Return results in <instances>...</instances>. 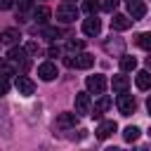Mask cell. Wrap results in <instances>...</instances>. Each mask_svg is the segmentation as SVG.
I'll return each instance as SVG.
<instances>
[{
	"instance_id": "cell-5",
	"label": "cell",
	"mask_w": 151,
	"mask_h": 151,
	"mask_svg": "<svg viewBox=\"0 0 151 151\" xmlns=\"http://www.w3.org/2000/svg\"><path fill=\"white\" fill-rule=\"evenodd\" d=\"M38 76H40V80H45V83L54 80V78L59 76V71H57V64H54V61H42V64L38 66Z\"/></svg>"
},
{
	"instance_id": "cell-34",
	"label": "cell",
	"mask_w": 151,
	"mask_h": 151,
	"mask_svg": "<svg viewBox=\"0 0 151 151\" xmlns=\"http://www.w3.org/2000/svg\"><path fill=\"white\" fill-rule=\"evenodd\" d=\"M146 68H151V54L146 57Z\"/></svg>"
},
{
	"instance_id": "cell-25",
	"label": "cell",
	"mask_w": 151,
	"mask_h": 151,
	"mask_svg": "<svg viewBox=\"0 0 151 151\" xmlns=\"http://www.w3.org/2000/svg\"><path fill=\"white\" fill-rule=\"evenodd\" d=\"M99 7H101V2H99V0H85V2H83V9H85L87 14H97V9H99Z\"/></svg>"
},
{
	"instance_id": "cell-26",
	"label": "cell",
	"mask_w": 151,
	"mask_h": 151,
	"mask_svg": "<svg viewBox=\"0 0 151 151\" xmlns=\"http://www.w3.org/2000/svg\"><path fill=\"white\" fill-rule=\"evenodd\" d=\"M83 47H85V42H83V40H68V45H66V50H68V52H80Z\"/></svg>"
},
{
	"instance_id": "cell-20",
	"label": "cell",
	"mask_w": 151,
	"mask_h": 151,
	"mask_svg": "<svg viewBox=\"0 0 151 151\" xmlns=\"http://www.w3.org/2000/svg\"><path fill=\"white\" fill-rule=\"evenodd\" d=\"M134 83H137L139 90H149V87H151V73H149V71H139L137 78H134Z\"/></svg>"
},
{
	"instance_id": "cell-29",
	"label": "cell",
	"mask_w": 151,
	"mask_h": 151,
	"mask_svg": "<svg viewBox=\"0 0 151 151\" xmlns=\"http://www.w3.org/2000/svg\"><path fill=\"white\" fill-rule=\"evenodd\" d=\"M7 92H9V80H7V78H2V76H0V97H5V94H7Z\"/></svg>"
},
{
	"instance_id": "cell-21",
	"label": "cell",
	"mask_w": 151,
	"mask_h": 151,
	"mask_svg": "<svg viewBox=\"0 0 151 151\" xmlns=\"http://www.w3.org/2000/svg\"><path fill=\"white\" fill-rule=\"evenodd\" d=\"M120 68H123V71H134V68H137V59L123 52V54H120Z\"/></svg>"
},
{
	"instance_id": "cell-9",
	"label": "cell",
	"mask_w": 151,
	"mask_h": 151,
	"mask_svg": "<svg viewBox=\"0 0 151 151\" xmlns=\"http://www.w3.org/2000/svg\"><path fill=\"white\" fill-rule=\"evenodd\" d=\"M19 38H21L19 28H5V31L0 33V45L12 47V45H17V42H19Z\"/></svg>"
},
{
	"instance_id": "cell-28",
	"label": "cell",
	"mask_w": 151,
	"mask_h": 151,
	"mask_svg": "<svg viewBox=\"0 0 151 151\" xmlns=\"http://www.w3.org/2000/svg\"><path fill=\"white\" fill-rule=\"evenodd\" d=\"M33 7V0H17V9L19 12H26V9H31Z\"/></svg>"
},
{
	"instance_id": "cell-2",
	"label": "cell",
	"mask_w": 151,
	"mask_h": 151,
	"mask_svg": "<svg viewBox=\"0 0 151 151\" xmlns=\"http://www.w3.org/2000/svg\"><path fill=\"white\" fill-rule=\"evenodd\" d=\"M76 19H78V9H76V5L64 2V5L57 7V21H61V24H71V21H76Z\"/></svg>"
},
{
	"instance_id": "cell-35",
	"label": "cell",
	"mask_w": 151,
	"mask_h": 151,
	"mask_svg": "<svg viewBox=\"0 0 151 151\" xmlns=\"http://www.w3.org/2000/svg\"><path fill=\"white\" fill-rule=\"evenodd\" d=\"M125 2H127V5H130V2H137V0H125Z\"/></svg>"
},
{
	"instance_id": "cell-32",
	"label": "cell",
	"mask_w": 151,
	"mask_h": 151,
	"mask_svg": "<svg viewBox=\"0 0 151 151\" xmlns=\"http://www.w3.org/2000/svg\"><path fill=\"white\" fill-rule=\"evenodd\" d=\"M14 5V0H0V9H9Z\"/></svg>"
},
{
	"instance_id": "cell-11",
	"label": "cell",
	"mask_w": 151,
	"mask_h": 151,
	"mask_svg": "<svg viewBox=\"0 0 151 151\" xmlns=\"http://www.w3.org/2000/svg\"><path fill=\"white\" fill-rule=\"evenodd\" d=\"M76 123H78V113H59L54 125L59 130H66V127H76Z\"/></svg>"
},
{
	"instance_id": "cell-10",
	"label": "cell",
	"mask_w": 151,
	"mask_h": 151,
	"mask_svg": "<svg viewBox=\"0 0 151 151\" xmlns=\"http://www.w3.org/2000/svg\"><path fill=\"white\" fill-rule=\"evenodd\" d=\"M104 50H106L109 54H118V57H120V54L125 52V40H120V38L113 40V35H111V38L104 42Z\"/></svg>"
},
{
	"instance_id": "cell-8",
	"label": "cell",
	"mask_w": 151,
	"mask_h": 151,
	"mask_svg": "<svg viewBox=\"0 0 151 151\" xmlns=\"http://www.w3.org/2000/svg\"><path fill=\"white\" fill-rule=\"evenodd\" d=\"M92 101H90V92H78L76 94V113H90Z\"/></svg>"
},
{
	"instance_id": "cell-17",
	"label": "cell",
	"mask_w": 151,
	"mask_h": 151,
	"mask_svg": "<svg viewBox=\"0 0 151 151\" xmlns=\"http://www.w3.org/2000/svg\"><path fill=\"white\" fill-rule=\"evenodd\" d=\"M111 104H113V101H111V97H104V94H101V97H99V101L94 104V113H92V116H94V118H99L101 113H106V111L111 109Z\"/></svg>"
},
{
	"instance_id": "cell-31",
	"label": "cell",
	"mask_w": 151,
	"mask_h": 151,
	"mask_svg": "<svg viewBox=\"0 0 151 151\" xmlns=\"http://www.w3.org/2000/svg\"><path fill=\"white\" fill-rule=\"evenodd\" d=\"M47 54H50V57H59V54H61V50H59L57 45H52V47L47 50Z\"/></svg>"
},
{
	"instance_id": "cell-24",
	"label": "cell",
	"mask_w": 151,
	"mask_h": 151,
	"mask_svg": "<svg viewBox=\"0 0 151 151\" xmlns=\"http://www.w3.org/2000/svg\"><path fill=\"white\" fill-rule=\"evenodd\" d=\"M42 35H45V38H50V40H57V38H61V35H64V31H61V28H57V26H50V28H42Z\"/></svg>"
},
{
	"instance_id": "cell-27",
	"label": "cell",
	"mask_w": 151,
	"mask_h": 151,
	"mask_svg": "<svg viewBox=\"0 0 151 151\" xmlns=\"http://www.w3.org/2000/svg\"><path fill=\"white\" fill-rule=\"evenodd\" d=\"M118 5H120V0H104V2H101V9H104V12H113Z\"/></svg>"
},
{
	"instance_id": "cell-15",
	"label": "cell",
	"mask_w": 151,
	"mask_h": 151,
	"mask_svg": "<svg viewBox=\"0 0 151 151\" xmlns=\"http://www.w3.org/2000/svg\"><path fill=\"white\" fill-rule=\"evenodd\" d=\"M17 73H19V71H17V66H14L7 57H5V59H0V76H2V78H7V80H9V78H12V76H17Z\"/></svg>"
},
{
	"instance_id": "cell-23",
	"label": "cell",
	"mask_w": 151,
	"mask_h": 151,
	"mask_svg": "<svg viewBox=\"0 0 151 151\" xmlns=\"http://www.w3.org/2000/svg\"><path fill=\"white\" fill-rule=\"evenodd\" d=\"M137 45L146 52H151V33H139L137 35Z\"/></svg>"
},
{
	"instance_id": "cell-3",
	"label": "cell",
	"mask_w": 151,
	"mask_h": 151,
	"mask_svg": "<svg viewBox=\"0 0 151 151\" xmlns=\"http://www.w3.org/2000/svg\"><path fill=\"white\" fill-rule=\"evenodd\" d=\"M118 111L123 113V116H132L134 113V109H137V101H134V97L132 94H125V92H120V97H118Z\"/></svg>"
},
{
	"instance_id": "cell-14",
	"label": "cell",
	"mask_w": 151,
	"mask_h": 151,
	"mask_svg": "<svg viewBox=\"0 0 151 151\" xmlns=\"http://www.w3.org/2000/svg\"><path fill=\"white\" fill-rule=\"evenodd\" d=\"M127 9H130V17H132V21H137V19H142V17L146 14V5H144V0L130 2V5H127Z\"/></svg>"
},
{
	"instance_id": "cell-12",
	"label": "cell",
	"mask_w": 151,
	"mask_h": 151,
	"mask_svg": "<svg viewBox=\"0 0 151 151\" xmlns=\"http://www.w3.org/2000/svg\"><path fill=\"white\" fill-rule=\"evenodd\" d=\"M116 130H118L116 120H104V123H99V127H97V139H109Z\"/></svg>"
},
{
	"instance_id": "cell-30",
	"label": "cell",
	"mask_w": 151,
	"mask_h": 151,
	"mask_svg": "<svg viewBox=\"0 0 151 151\" xmlns=\"http://www.w3.org/2000/svg\"><path fill=\"white\" fill-rule=\"evenodd\" d=\"M24 50H26V54H38V45L35 42H26Z\"/></svg>"
},
{
	"instance_id": "cell-22",
	"label": "cell",
	"mask_w": 151,
	"mask_h": 151,
	"mask_svg": "<svg viewBox=\"0 0 151 151\" xmlns=\"http://www.w3.org/2000/svg\"><path fill=\"white\" fill-rule=\"evenodd\" d=\"M139 134H142V130H139V127H134V125H130V127H125V130H123V139H125V142H137V139H139Z\"/></svg>"
},
{
	"instance_id": "cell-18",
	"label": "cell",
	"mask_w": 151,
	"mask_h": 151,
	"mask_svg": "<svg viewBox=\"0 0 151 151\" xmlns=\"http://www.w3.org/2000/svg\"><path fill=\"white\" fill-rule=\"evenodd\" d=\"M94 64V57L90 54V52H80L78 57H76V68H90Z\"/></svg>"
},
{
	"instance_id": "cell-4",
	"label": "cell",
	"mask_w": 151,
	"mask_h": 151,
	"mask_svg": "<svg viewBox=\"0 0 151 151\" xmlns=\"http://www.w3.org/2000/svg\"><path fill=\"white\" fill-rule=\"evenodd\" d=\"M85 85H87V92H92V94H101V92L106 90V78L99 76V73H94V76H87Z\"/></svg>"
},
{
	"instance_id": "cell-16",
	"label": "cell",
	"mask_w": 151,
	"mask_h": 151,
	"mask_svg": "<svg viewBox=\"0 0 151 151\" xmlns=\"http://www.w3.org/2000/svg\"><path fill=\"white\" fill-rule=\"evenodd\" d=\"M50 17H52V9H50V7H45V5H40V7H35V9H33V19H35L38 24H47V21H50Z\"/></svg>"
},
{
	"instance_id": "cell-19",
	"label": "cell",
	"mask_w": 151,
	"mask_h": 151,
	"mask_svg": "<svg viewBox=\"0 0 151 151\" xmlns=\"http://www.w3.org/2000/svg\"><path fill=\"white\" fill-rule=\"evenodd\" d=\"M111 87H113V92H125V90L130 87V80H127L125 76H113Z\"/></svg>"
},
{
	"instance_id": "cell-7",
	"label": "cell",
	"mask_w": 151,
	"mask_h": 151,
	"mask_svg": "<svg viewBox=\"0 0 151 151\" xmlns=\"http://www.w3.org/2000/svg\"><path fill=\"white\" fill-rule=\"evenodd\" d=\"M99 31H101V21L97 19V14H90L83 21V33L85 35H99Z\"/></svg>"
},
{
	"instance_id": "cell-6",
	"label": "cell",
	"mask_w": 151,
	"mask_h": 151,
	"mask_svg": "<svg viewBox=\"0 0 151 151\" xmlns=\"http://www.w3.org/2000/svg\"><path fill=\"white\" fill-rule=\"evenodd\" d=\"M17 92L21 94V97H31L33 92H35V83L28 78V76H17Z\"/></svg>"
},
{
	"instance_id": "cell-33",
	"label": "cell",
	"mask_w": 151,
	"mask_h": 151,
	"mask_svg": "<svg viewBox=\"0 0 151 151\" xmlns=\"http://www.w3.org/2000/svg\"><path fill=\"white\" fill-rule=\"evenodd\" d=\"M146 111H149V116H151V97L146 99Z\"/></svg>"
},
{
	"instance_id": "cell-1",
	"label": "cell",
	"mask_w": 151,
	"mask_h": 151,
	"mask_svg": "<svg viewBox=\"0 0 151 151\" xmlns=\"http://www.w3.org/2000/svg\"><path fill=\"white\" fill-rule=\"evenodd\" d=\"M7 59L17 66V71H19V66H21V71H26L28 64H31L28 57H26V50H24V47H14V45H12V50L7 52Z\"/></svg>"
},
{
	"instance_id": "cell-13",
	"label": "cell",
	"mask_w": 151,
	"mask_h": 151,
	"mask_svg": "<svg viewBox=\"0 0 151 151\" xmlns=\"http://www.w3.org/2000/svg\"><path fill=\"white\" fill-rule=\"evenodd\" d=\"M130 26H132V19L127 14H113V19H111V28L113 31H127Z\"/></svg>"
}]
</instances>
